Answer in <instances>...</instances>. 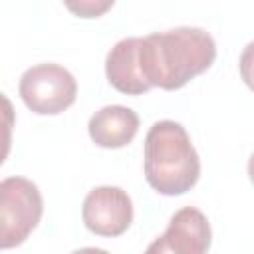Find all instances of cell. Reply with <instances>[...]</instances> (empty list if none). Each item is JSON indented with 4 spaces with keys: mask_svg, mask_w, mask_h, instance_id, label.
I'll return each mask as SVG.
<instances>
[{
    "mask_svg": "<svg viewBox=\"0 0 254 254\" xmlns=\"http://www.w3.org/2000/svg\"><path fill=\"white\" fill-rule=\"evenodd\" d=\"M214 58L216 44L202 28L183 26L141 38L139 60L151 87L179 89L206 71Z\"/></svg>",
    "mask_w": 254,
    "mask_h": 254,
    "instance_id": "obj_1",
    "label": "cell"
},
{
    "mask_svg": "<svg viewBox=\"0 0 254 254\" xmlns=\"http://www.w3.org/2000/svg\"><path fill=\"white\" fill-rule=\"evenodd\" d=\"M200 159L185 127L177 121H157L145 137V179L161 194L177 196L194 187Z\"/></svg>",
    "mask_w": 254,
    "mask_h": 254,
    "instance_id": "obj_2",
    "label": "cell"
},
{
    "mask_svg": "<svg viewBox=\"0 0 254 254\" xmlns=\"http://www.w3.org/2000/svg\"><path fill=\"white\" fill-rule=\"evenodd\" d=\"M42 210V194L30 179H4L0 183V248L22 244L38 226Z\"/></svg>",
    "mask_w": 254,
    "mask_h": 254,
    "instance_id": "obj_3",
    "label": "cell"
},
{
    "mask_svg": "<svg viewBox=\"0 0 254 254\" xmlns=\"http://www.w3.org/2000/svg\"><path fill=\"white\" fill-rule=\"evenodd\" d=\"M77 95L75 77L58 64H38L20 77V97L28 109L40 115H56L67 109Z\"/></svg>",
    "mask_w": 254,
    "mask_h": 254,
    "instance_id": "obj_4",
    "label": "cell"
},
{
    "mask_svg": "<svg viewBox=\"0 0 254 254\" xmlns=\"http://www.w3.org/2000/svg\"><path fill=\"white\" fill-rule=\"evenodd\" d=\"M83 224L99 236H119L133 222V202L119 187H95L83 200Z\"/></svg>",
    "mask_w": 254,
    "mask_h": 254,
    "instance_id": "obj_5",
    "label": "cell"
},
{
    "mask_svg": "<svg viewBox=\"0 0 254 254\" xmlns=\"http://www.w3.org/2000/svg\"><path fill=\"white\" fill-rule=\"evenodd\" d=\"M208 246L210 224L206 216L194 206H185L171 216L167 230L149 244L145 254H206Z\"/></svg>",
    "mask_w": 254,
    "mask_h": 254,
    "instance_id": "obj_6",
    "label": "cell"
},
{
    "mask_svg": "<svg viewBox=\"0 0 254 254\" xmlns=\"http://www.w3.org/2000/svg\"><path fill=\"white\" fill-rule=\"evenodd\" d=\"M139 48H141V38H123L109 50L105 58L107 81L117 91L127 95H141L151 89L141 69Z\"/></svg>",
    "mask_w": 254,
    "mask_h": 254,
    "instance_id": "obj_7",
    "label": "cell"
},
{
    "mask_svg": "<svg viewBox=\"0 0 254 254\" xmlns=\"http://www.w3.org/2000/svg\"><path fill=\"white\" fill-rule=\"evenodd\" d=\"M89 137L103 149L129 145L139 131V115L125 105H105L95 111L87 123Z\"/></svg>",
    "mask_w": 254,
    "mask_h": 254,
    "instance_id": "obj_8",
    "label": "cell"
},
{
    "mask_svg": "<svg viewBox=\"0 0 254 254\" xmlns=\"http://www.w3.org/2000/svg\"><path fill=\"white\" fill-rule=\"evenodd\" d=\"M240 75L244 79V83L254 91V40L246 44V48L240 54Z\"/></svg>",
    "mask_w": 254,
    "mask_h": 254,
    "instance_id": "obj_9",
    "label": "cell"
},
{
    "mask_svg": "<svg viewBox=\"0 0 254 254\" xmlns=\"http://www.w3.org/2000/svg\"><path fill=\"white\" fill-rule=\"evenodd\" d=\"M113 2H103V4H95V2H79V4H67V8L75 14H79L81 18H95L99 14H103L107 8H111Z\"/></svg>",
    "mask_w": 254,
    "mask_h": 254,
    "instance_id": "obj_10",
    "label": "cell"
},
{
    "mask_svg": "<svg viewBox=\"0 0 254 254\" xmlns=\"http://www.w3.org/2000/svg\"><path fill=\"white\" fill-rule=\"evenodd\" d=\"M71 254H109V252H107V250H103V248L87 246V248H79V250H75V252H71Z\"/></svg>",
    "mask_w": 254,
    "mask_h": 254,
    "instance_id": "obj_11",
    "label": "cell"
},
{
    "mask_svg": "<svg viewBox=\"0 0 254 254\" xmlns=\"http://www.w3.org/2000/svg\"><path fill=\"white\" fill-rule=\"evenodd\" d=\"M248 177H250V181H252V185H254V153H252L250 159H248Z\"/></svg>",
    "mask_w": 254,
    "mask_h": 254,
    "instance_id": "obj_12",
    "label": "cell"
}]
</instances>
